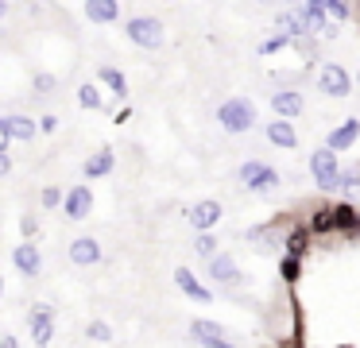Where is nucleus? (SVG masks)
Listing matches in <instances>:
<instances>
[{
	"label": "nucleus",
	"mask_w": 360,
	"mask_h": 348,
	"mask_svg": "<svg viewBox=\"0 0 360 348\" xmlns=\"http://www.w3.org/2000/svg\"><path fill=\"white\" fill-rule=\"evenodd\" d=\"M337 190L345 193V198H356L360 193V170H341V186Z\"/></svg>",
	"instance_id": "22"
},
{
	"label": "nucleus",
	"mask_w": 360,
	"mask_h": 348,
	"mask_svg": "<svg viewBox=\"0 0 360 348\" xmlns=\"http://www.w3.org/2000/svg\"><path fill=\"white\" fill-rule=\"evenodd\" d=\"M213 247H217V244H213V236H210V232H202V236H198V244H194V252L205 255V259H213Z\"/></svg>",
	"instance_id": "29"
},
{
	"label": "nucleus",
	"mask_w": 360,
	"mask_h": 348,
	"mask_svg": "<svg viewBox=\"0 0 360 348\" xmlns=\"http://www.w3.org/2000/svg\"><path fill=\"white\" fill-rule=\"evenodd\" d=\"M283 275H287V283H298V259H295V255L283 259Z\"/></svg>",
	"instance_id": "31"
},
{
	"label": "nucleus",
	"mask_w": 360,
	"mask_h": 348,
	"mask_svg": "<svg viewBox=\"0 0 360 348\" xmlns=\"http://www.w3.org/2000/svg\"><path fill=\"white\" fill-rule=\"evenodd\" d=\"M39 128H43V131H55V128H58V120H55V116H43Z\"/></svg>",
	"instance_id": "35"
},
{
	"label": "nucleus",
	"mask_w": 360,
	"mask_h": 348,
	"mask_svg": "<svg viewBox=\"0 0 360 348\" xmlns=\"http://www.w3.org/2000/svg\"><path fill=\"white\" fill-rule=\"evenodd\" d=\"M333 217H337V228H360V221H356V213H352V205H337Z\"/></svg>",
	"instance_id": "24"
},
{
	"label": "nucleus",
	"mask_w": 360,
	"mask_h": 348,
	"mask_svg": "<svg viewBox=\"0 0 360 348\" xmlns=\"http://www.w3.org/2000/svg\"><path fill=\"white\" fill-rule=\"evenodd\" d=\"M326 228H337V217H333V209H321V213L314 217V232H326Z\"/></svg>",
	"instance_id": "27"
},
{
	"label": "nucleus",
	"mask_w": 360,
	"mask_h": 348,
	"mask_svg": "<svg viewBox=\"0 0 360 348\" xmlns=\"http://www.w3.org/2000/svg\"><path fill=\"white\" fill-rule=\"evenodd\" d=\"M51 333H55V309L51 306H35L32 309V337L35 344H51Z\"/></svg>",
	"instance_id": "10"
},
{
	"label": "nucleus",
	"mask_w": 360,
	"mask_h": 348,
	"mask_svg": "<svg viewBox=\"0 0 360 348\" xmlns=\"http://www.w3.org/2000/svg\"><path fill=\"white\" fill-rule=\"evenodd\" d=\"M217 124L225 131H233V136H240V131H248L252 124H256V108H252L248 97H229L225 105L217 108Z\"/></svg>",
	"instance_id": "1"
},
{
	"label": "nucleus",
	"mask_w": 360,
	"mask_h": 348,
	"mask_svg": "<svg viewBox=\"0 0 360 348\" xmlns=\"http://www.w3.org/2000/svg\"><path fill=\"white\" fill-rule=\"evenodd\" d=\"M356 139H360V120H345L341 128H333V131H329L326 147H333V151H345V147H352Z\"/></svg>",
	"instance_id": "14"
},
{
	"label": "nucleus",
	"mask_w": 360,
	"mask_h": 348,
	"mask_svg": "<svg viewBox=\"0 0 360 348\" xmlns=\"http://www.w3.org/2000/svg\"><path fill=\"white\" fill-rule=\"evenodd\" d=\"M186 221L194 224L198 232H213V228H217V221H221V205L205 198V201H198V205H190Z\"/></svg>",
	"instance_id": "7"
},
{
	"label": "nucleus",
	"mask_w": 360,
	"mask_h": 348,
	"mask_svg": "<svg viewBox=\"0 0 360 348\" xmlns=\"http://www.w3.org/2000/svg\"><path fill=\"white\" fill-rule=\"evenodd\" d=\"M35 89H43V93L55 89V77H51V74H39V77H35Z\"/></svg>",
	"instance_id": "33"
},
{
	"label": "nucleus",
	"mask_w": 360,
	"mask_h": 348,
	"mask_svg": "<svg viewBox=\"0 0 360 348\" xmlns=\"http://www.w3.org/2000/svg\"><path fill=\"white\" fill-rule=\"evenodd\" d=\"M306 240H310V236H306L302 228H298V232H290V240H287V255L302 259V255H306Z\"/></svg>",
	"instance_id": "25"
},
{
	"label": "nucleus",
	"mask_w": 360,
	"mask_h": 348,
	"mask_svg": "<svg viewBox=\"0 0 360 348\" xmlns=\"http://www.w3.org/2000/svg\"><path fill=\"white\" fill-rule=\"evenodd\" d=\"M63 205H66V217H70V221H86L89 209H94V190H89V186H74Z\"/></svg>",
	"instance_id": "8"
},
{
	"label": "nucleus",
	"mask_w": 360,
	"mask_h": 348,
	"mask_svg": "<svg viewBox=\"0 0 360 348\" xmlns=\"http://www.w3.org/2000/svg\"><path fill=\"white\" fill-rule=\"evenodd\" d=\"M287 43H290V35H275V39H267V43H259V54H275V51H283Z\"/></svg>",
	"instance_id": "28"
},
{
	"label": "nucleus",
	"mask_w": 360,
	"mask_h": 348,
	"mask_svg": "<svg viewBox=\"0 0 360 348\" xmlns=\"http://www.w3.org/2000/svg\"><path fill=\"white\" fill-rule=\"evenodd\" d=\"M326 12L333 15V20H345V15H349V0H326Z\"/></svg>",
	"instance_id": "30"
},
{
	"label": "nucleus",
	"mask_w": 360,
	"mask_h": 348,
	"mask_svg": "<svg viewBox=\"0 0 360 348\" xmlns=\"http://www.w3.org/2000/svg\"><path fill=\"white\" fill-rule=\"evenodd\" d=\"M210 275L217 278L221 286H236V283H240V267H236L233 255H213V259H210Z\"/></svg>",
	"instance_id": "13"
},
{
	"label": "nucleus",
	"mask_w": 360,
	"mask_h": 348,
	"mask_svg": "<svg viewBox=\"0 0 360 348\" xmlns=\"http://www.w3.org/2000/svg\"><path fill=\"white\" fill-rule=\"evenodd\" d=\"M112 162H117V155H112V147H101V151L94 155V159L86 162V178H105L112 170Z\"/></svg>",
	"instance_id": "18"
},
{
	"label": "nucleus",
	"mask_w": 360,
	"mask_h": 348,
	"mask_svg": "<svg viewBox=\"0 0 360 348\" xmlns=\"http://www.w3.org/2000/svg\"><path fill=\"white\" fill-rule=\"evenodd\" d=\"M124 35L132 39L136 46H143V51H155V46L167 43V31L155 15H132V20L124 23Z\"/></svg>",
	"instance_id": "2"
},
{
	"label": "nucleus",
	"mask_w": 360,
	"mask_h": 348,
	"mask_svg": "<svg viewBox=\"0 0 360 348\" xmlns=\"http://www.w3.org/2000/svg\"><path fill=\"white\" fill-rule=\"evenodd\" d=\"M35 131H39V128H35L27 116H16V112H12V116H0V147H8L12 139H32Z\"/></svg>",
	"instance_id": "6"
},
{
	"label": "nucleus",
	"mask_w": 360,
	"mask_h": 348,
	"mask_svg": "<svg viewBox=\"0 0 360 348\" xmlns=\"http://www.w3.org/2000/svg\"><path fill=\"white\" fill-rule=\"evenodd\" d=\"M302 8H314V12H326V0H306Z\"/></svg>",
	"instance_id": "36"
},
{
	"label": "nucleus",
	"mask_w": 360,
	"mask_h": 348,
	"mask_svg": "<svg viewBox=\"0 0 360 348\" xmlns=\"http://www.w3.org/2000/svg\"><path fill=\"white\" fill-rule=\"evenodd\" d=\"M58 198H63V193H58L55 186H47V190L39 193V201H43V205H47V209H55V205H58Z\"/></svg>",
	"instance_id": "32"
},
{
	"label": "nucleus",
	"mask_w": 360,
	"mask_h": 348,
	"mask_svg": "<svg viewBox=\"0 0 360 348\" xmlns=\"http://www.w3.org/2000/svg\"><path fill=\"white\" fill-rule=\"evenodd\" d=\"M70 259L78 263V267H94V263H101V244H97L94 236H78L70 244Z\"/></svg>",
	"instance_id": "11"
},
{
	"label": "nucleus",
	"mask_w": 360,
	"mask_h": 348,
	"mask_svg": "<svg viewBox=\"0 0 360 348\" xmlns=\"http://www.w3.org/2000/svg\"><path fill=\"white\" fill-rule=\"evenodd\" d=\"M97 77H101V82L109 85L112 93H120V97H124V93H128V82H124V74H120V70L105 66V70H101V74H97Z\"/></svg>",
	"instance_id": "21"
},
{
	"label": "nucleus",
	"mask_w": 360,
	"mask_h": 348,
	"mask_svg": "<svg viewBox=\"0 0 360 348\" xmlns=\"http://www.w3.org/2000/svg\"><path fill=\"white\" fill-rule=\"evenodd\" d=\"M20 228H24V236H35V228H39V224H35V217H24V221H20Z\"/></svg>",
	"instance_id": "34"
},
{
	"label": "nucleus",
	"mask_w": 360,
	"mask_h": 348,
	"mask_svg": "<svg viewBox=\"0 0 360 348\" xmlns=\"http://www.w3.org/2000/svg\"><path fill=\"white\" fill-rule=\"evenodd\" d=\"M0 348H20V344H16V337H4V344H0Z\"/></svg>",
	"instance_id": "37"
},
{
	"label": "nucleus",
	"mask_w": 360,
	"mask_h": 348,
	"mask_svg": "<svg viewBox=\"0 0 360 348\" xmlns=\"http://www.w3.org/2000/svg\"><path fill=\"white\" fill-rule=\"evenodd\" d=\"M267 139H271L275 147H295V143H298L295 128H290V124L283 120V116H279V120H275V124H267Z\"/></svg>",
	"instance_id": "20"
},
{
	"label": "nucleus",
	"mask_w": 360,
	"mask_h": 348,
	"mask_svg": "<svg viewBox=\"0 0 360 348\" xmlns=\"http://www.w3.org/2000/svg\"><path fill=\"white\" fill-rule=\"evenodd\" d=\"M78 105L82 108H101V89H97V85H82V89H78Z\"/></svg>",
	"instance_id": "23"
},
{
	"label": "nucleus",
	"mask_w": 360,
	"mask_h": 348,
	"mask_svg": "<svg viewBox=\"0 0 360 348\" xmlns=\"http://www.w3.org/2000/svg\"><path fill=\"white\" fill-rule=\"evenodd\" d=\"M86 15L94 23H112L120 15V4L117 0H86Z\"/></svg>",
	"instance_id": "17"
},
{
	"label": "nucleus",
	"mask_w": 360,
	"mask_h": 348,
	"mask_svg": "<svg viewBox=\"0 0 360 348\" xmlns=\"http://www.w3.org/2000/svg\"><path fill=\"white\" fill-rule=\"evenodd\" d=\"M275 27H279L283 35L295 39V35H306V31H310V23H306V15H302V12H283L279 20H275Z\"/></svg>",
	"instance_id": "19"
},
{
	"label": "nucleus",
	"mask_w": 360,
	"mask_h": 348,
	"mask_svg": "<svg viewBox=\"0 0 360 348\" xmlns=\"http://www.w3.org/2000/svg\"><path fill=\"white\" fill-rule=\"evenodd\" d=\"M86 333H89V340H97V344H109V340H112V329L105 321H89Z\"/></svg>",
	"instance_id": "26"
},
{
	"label": "nucleus",
	"mask_w": 360,
	"mask_h": 348,
	"mask_svg": "<svg viewBox=\"0 0 360 348\" xmlns=\"http://www.w3.org/2000/svg\"><path fill=\"white\" fill-rule=\"evenodd\" d=\"M12 263H16V271L24 278H35V275H39V267H43L39 247H35V244H20L16 252H12Z\"/></svg>",
	"instance_id": "12"
},
{
	"label": "nucleus",
	"mask_w": 360,
	"mask_h": 348,
	"mask_svg": "<svg viewBox=\"0 0 360 348\" xmlns=\"http://www.w3.org/2000/svg\"><path fill=\"white\" fill-rule=\"evenodd\" d=\"M318 89L326 93V97H349L352 93V77L349 70L341 66V62H326L318 74Z\"/></svg>",
	"instance_id": "4"
},
{
	"label": "nucleus",
	"mask_w": 360,
	"mask_h": 348,
	"mask_svg": "<svg viewBox=\"0 0 360 348\" xmlns=\"http://www.w3.org/2000/svg\"><path fill=\"white\" fill-rule=\"evenodd\" d=\"M310 170L318 178V190H337L341 186V167H337V151L333 147H321L310 155Z\"/></svg>",
	"instance_id": "3"
},
{
	"label": "nucleus",
	"mask_w": 360,
	"mask_h": 348,
	"mask_svg": "<svg viewBox=\"0 0 360 348\" xmlns=\"http://www.w3.org/2000/svg\"><path fill=\"white\" fill-rule=\"evenodd\" d=\"M174 283H179V290H182V294H190L194 302H210V298H213V294H210V290H205V286L194 278V271H186V267L174 271Z\"/></svg>",
	"instance_id": "16"
},
{
	"label": "nucleus",
	"mask_w": 360,
	"mask_h": 348,
	"mask_svg": "<svg viewBox=\"0 0 360 348\" xmlns=\"http://www.w3.org/2000/svg\"><path fill=\"white\" fill-rule=\"evenodd\" d=\"M190 333H194V340L202 348H233L225 340V333H221V325H213V321H205V317H198L194 325H190Z\"/></svg>",
	"instance_id": "9"
},
{
	"label": "nucleus",
	"mask_w": 360,
	"mask_h": 348,
	"mask_svg": "<svg viewBox=\"0 0 360 348\" xmlns=\"http://www.w3.org/2000/svg\"><path fill=\"white\" fill-rule=\"evenodd\" d=\"M240 182L248 186V190H256V193H264V190H271V186H279V174H275L271 167H264V162H244L240 167Z\"/></svg>",
	"instance_id": "5"
},
{
	"label": "nucleus",
	"mask_w": 360,
	"mask_h": 348,
	"mask_svg": "<svg viewBox=\"0 0 360 348\" xmlns=\"http://www.w3.org/2000/svg\"><path fill=\"white\" fill-rule=\"evenodd\" d=\"M302 93H295V89H279V93H271V108L279 116H298L302 112Z\"/></svg>",
	"instance_id": "15"
}]
</instances>
